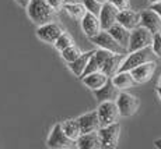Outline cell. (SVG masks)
<instances>
[{
  "label": "cell",
  "mask_w": 161,
  "mask_h": 149,
  "mask_svg": "<svg viewBox=\"0 0 161 149\" xmlns=\"http://www.w3.org/2000/svg\"><path fill=\"white\" fill-rule=\"evenodd\" d=\"M46 145H48V148H73L76 146V141L70 139L64 134L60 123H59L51 131V135H49L48 141H46Z\"/></svg>",
  "instance_id": "cell-8"
},
{
  "label": "cell",
  "mask_w": 161,
  "mask_h": 149,
  "mask_svg": "<svg viewBox=\"0 0 161 149\" xmlns=\"http://www.w3.org/2000/svg\"><path fill=\"white\" fill-rule=\"evenodd\" d=\"M153 41V33L144 27L137 25L136 28L130 29V38H129V45H128V53L139 49L147 48L151 45Z\"/></svg>",
  "instance_id": "cell-3"
},
{
  "label": "cell",
  "mask_w": 161,
  "mask_h": 149,
  "mask_svg": "<svg viewBox=\"0 0 161 149\" xmlns=\"http://www.w3.org/2000/svg\"><path fill=\"white\" fill-rule=\"evenodd\" d=\"M91 53H92V50L91 52H86V53H81L77 59H74L73 61L67 63L69 64L70 71H72L76 77H81L83 75V73H84V70H86V66H87L88 59H90V56H91Z\"/></svg>",
  "instance_id": "cell-22"
},
{
  "label": "cell",
  "mask_w": 161,
  "mask_h": 149,
  "mask_svg": "<svg viewBox=\"0 0 161 149\" xmlns=\"http://www.w3.org/2000/svg\"><path fill=\"white\" fill-rule=\"evenodd\" d=\"M158 86H161V77H160V82H158Z\"/></svg>",
  "instance_id": "cell-38"
},
{
  "label": "cell",
  "mask_w": 161,
  "mask_h": 149,
  "mask_svg": "<svg viewBox=\"0 0 161 149\" xmlns=\"http://www.w3.org/2000/svg\"><path fill=\"white\" fill-rule=\"evenodd\" d=\"M60 126H62V130L64 131V134L69 136L70 139H73V141H76V139L81 135V131H80V126H79L77 119L76 120H73V119L66 120V121L60 123Z\"/></svg>",
  "instance_id": "cell-23"
},
{
  "label": "cell",
  "mask_w": 161,
  "mask_h": 149,
  "mask_svg": "<svg viewBox=\"0 0 161 149\" xmlns=\"http://www.w3.org/2000/svg\"><path fill=\"white\" fill-rule=\"evenodd\" d=\"M119 13V10H116L109 2L104 3L103 7H101V11L98 14V20H100L101 24V29L108 31L114 24L116 23V15Z\"/></svg>",
  "instance_id": "cell-12"
},
{
  "label": "cell",
  "mask_w": 161,
  "mask_h": 149,
  "mask_svg": "<svg viewBox=\"0 0 161 149\" xmlns=\"http://www.w3.org/2000/svg\"><path fill=\"white\" fill-rule=\"evenodd\" d=\"M83 6L86 7V11L97 15V17L101 11V7H103V4H100L97 0H83Z\"/></svg>",
  "instance_id": "cell-27"
},
{
  "label": "cell",
  "mask_w": 161,
  "mask_h": 149,
  "mask_svg": "<svg viewBox=\"0 0 161 149\" xmlns=\"http://www.w3.org/2000/svg\"><path fill=\"white\" fill-rule=\"evenodd\" d=\"M108 77L105 75L103 71H95V73H90L87 75L81 77V81L86 86H88L91 91H95V89L101 88L105 82H107Z\"/></svg>",
  "instance_id": "cell-20"
},
{
  "label": "cell",
  "mask_w": 161,
  "mask_h": 149,
  "mask_svg": "<svg viewBox=\"0 0 161 149\" xmlns=\"http://www.w3.org/2000/svg\"><path fill=\"white\" fill-rule=\"evenodd\" d=\"M15 2H17L21 7H27V4L30 3V0H15Z\"/></svg>",
  "instance_id": "cell-32"
},
{
  "label": "cell",
  "mask_w": 161,
  "mask_h": 149,
  "mask_svg": "<svg viewBox=\"0 0 161 149\" xmlns=\"http://www.w3.org/2000/svg\"><path fill=\"white\" fill-rule=\"evenodd\" d=\"M90 39H91L92 43H95L97 46H100L101 49H105V50L111 52V53H120V54L128 53V50H126L125 48H122V46L112 38V35H111L108 31L101 29L97 35L92 36V38H90Z\"/></svg>",
  "instance_id": "cell-4"
},
{
  "label": "cell",
  "mask_w": 161,
  "mask_h": 149,
  "mask_svg": "<svg viewBox=\"0 0 161 149\" xmlns=\"http://www.w3.org/2000/svg\"><path fill=\"white\" fill-rule=\"evenodd\" d=\"M80 126V131L81 134H87V132H94L100 130V120H98V114L97 110L95 111H90V113H86L83 116H80L77 119Z\"/></svg>",
  "instance_id": "cell-13"
},
{
  "label": "cell",
  "mask_w": 161,
  "mask_h": 149,
  "mask_svg": "<svg viewBox=\"0 0 161 149\" xmlns=\"http://www.w3.org/2000/svg\"><path fill=\"white\" fill-rule=\"evenodd\" d=\"M116 23L128 28V29H133L140 23V13H136L135 10H130V7H129L126 10H122L118 13Z\"/></svg>",
  "instance_id": "cell-16"
},
{
  "label": "cell",
  "mask_w": 161,
  "mask_h": 149,
  "mask_svg": "<svg viewBox=\"0 0 161 149\" xmlns=\"http://www.w3.org/2000/svg\"><path fill=\"white\" fill-rule=\"evenodd\" d=\"M154 57H156V54H154V52L151 50L150 46L143 48V49H139V50H135V52H130L129 56L125 57L123 63L120 64L119 71H130L132 68L140 66V64L146 63V61L154 60Z\"/></svg>",
  "instance_id": "cell-2"
},
{
  "label": "cell",
  "mask_w": 161,
  "mask_h": 149,
  "mask_svg": "<svg viewBox=\"0 0 161 149\" xmlns=\"http://www.w3.org/2000/svg\"><path fill=\"white\" fill-rule=\"evenodd\" d=\"M160 33H161V32H160Z\"/></svg>",
  "instance_id": "cell-39"
},
{
  "label": "cell",
  "mask_w": 161,
  "mask_h": 149,
  "mask_svg": "<svg viewBox=\"0 0 161 149\" xmlns=\"http://www.w3.org/2000/svg\"><path fill=\"white\" fill-rule=\"evenodd\" d=\"M25 8L30 20L38 27L53 21L58 13L48 4L46 0H30V3L27 4Z\"/></svg>",
  "instance_id": "cell-1"
},
{
  "label": "cell",
  "mask_w": 161,
  "mask_h": 149,
  "mask_svg": "<svg viewBox=\"0 0 161 149\" xmlns=\"http://www.w3.org/2000/svg\"><path fill=\"white\" fill-rule=\"evenodd\" d=\"M150 3H156V2H160V0H148Z\"/></svg>",
  "instance_id": "cell-37"
},
{
  "label": "cell",
  "mask_w": 161,
  "mask_h": 149,
  "mask_svg": "<svg viewBox=\"0 0 161 149\" xmlns=\"http://www.w3.org/2000/svg\"><path fill=\"white\" fill-rule=\"evenodd\" d=\"M53 45H55V48H56V50L62 52L63 49H66L67 46L74 45V41H73V38H72V35H70V33H67V32H64V31H63V32L58 36L56 41L53 42Z\"/></svg>",
  "instance_id": "cell-25"
},
{
  "label": "cell",
  "mask_w": 161,
  "mask_h": 149,
  "mask_svg": "<svg viewBox=\"0 0 161 149\" xmlns=\"http://www.w3.org/2000/svg\"><path fill=\"white\" fill-rule=\"evenodd\" d=\"M60 53H62L63 60L67 61V63H70V61H73L74 59H77L80 54H81V50H80L76 45H70V46H67L66 49H63Z\"/></svg>",
  "instance_id": "cell-26"
},
{
  "label": "cell",
  "mask_w": 161,
  "mask_h": 149,
  "mask_svg": "<svg viewBox=\"0 0 161 149\" xmlns=\"http://www.w3.org/2000/svg\"><path fill=\"white\" fill-rule=\"evenodd\" d=\"M119 116L122 117H130L137 111L139 109V99L135 95L126 94V92H119L116 100H115Z\"/></svg>",
  "instance_id": "cell-7"
},
{
  "label": "cell",
  "mask_w": 161,
  "mask_h": 149,
  "mask_svg": "<svg viewBox=\"0 0 161 149\" xmlns=\"http://www.w3.org/2000/svg\"><path fill=\"white\" fill-rule=\"evenodd\" d=\"M76 146L80 149H100L101 139L100 135H98V131L81 134L76 139Z\"/></svg>",
  "instance_id": "cell-18"
},
{
  "label": "cell",
  "mask_w": 161,
  "mask_h": 149,
  "mask_svg": "<svg viewBox=\"0 0 161 149\" xmlns=\"http://www.w3.org/2000/svg\"><path fill=\"white\" fill-rule=\"evenodd\" d=\"M62 32H63V28L59 25L58 23H55V21H51V23H46L44 25L38 27V29H36V36L44 42L53 43Z\"/></svg>",
  "instance_id": "cell-9"
},
{
  "label": "cell",
  "mask_w": 161,
  "mask_h": 149,
  "mask_svg": "<svg viewBox=\"0 0 161 149\" xmlns=\"http://www.w3.org/2000/svg\"><path fill=\"white\" fill-rule=\"evenodd\" d=\"M157 95H158V98L161 99V86H158V88H157Z\"/></svg>",
  "instance_id": "cell-34"
},
{
  "label": "cell",
  "mask_w": 161,
  "mask_h": 149,
  "mask_svg": "<svg viewBox=\"0 0 161 149\" xmlns=\"http://www.w3.org/2000/svg\"><path fill=\"white\" fill-rule=\"evenodd\" d=\"M126 56L125 54H120V53H112L109 56V57L105 60L103 68H101V71L105 74V75L108 77V78H111V77H114L115 74L119 71V67L120 64L123 63V60H125Z\"/></svg>",
  "instance_id": "cell-17"
},
{
  "label": "cell",
  "mask_w": 161,
  "mask_h": 149,
  "mask_svg": "<svg viewBox=\"0 0 161 149\" xmlns=\"http://www.w3.org/2000/svg\"><path fill=\"white\" fill-rule=\"evenodd\" d=\"M156 61H146V63L140 64V66L132 68L129 73L132 74L133 80L136 81V84H144L147 81H150V78L153 77L154 71H156Z\"/></svg>",
  "instance_id": "cell-10"
},
{
  "label": "cell",
  "mask_w": 161,
  "mask_h": 149,
  "mask_svg": "<svg viewBox=\"0 0 161 149\" xmlns=\"http://www.w3.org/2000/svg\"><path fill=\"white\" fill-rule=\"evenodd\" d=\"M97 2H98V3H100V4H104V3H107V2H108V0H97Z\"/></svg>",
  "instance_id": "cell-35"
},
{
  "label": "cell",
  "mask_w": 161,
  "mask_h": 149,
  "mask_svg": "<svg viewBox=\"0 0 161 149\" xmlns=\"http://www.w3.org/2000/svg\"><path fill=\"white\" fill-rule=\"evenodd\" d=\"M139 25L144 27L151 33H160L161 32V17L156 11L148 8V10H144L140 13V23H139Z\"/></svg>",
  "instance_id": "cell-11"
},
{
  "label": "cell",
  "mask_w": 161,
  "mask_h": 149,
  "mask_svg": "<svg viewBox=\"0 0 161 149\" xmlns=\"http://www.w3.org/2000/svg\"><path fill=\"white\" fill-rule=\"evenodd\" d=\"M108 32L112 35V38L115 39L122 48H125L126 50H128L129 38H130V29H128V28H125L123 25H120V24L115 23L109 29H108Z\"/></svg>",
  "instance_id": "cell-19"
},
{
  "label": "cell",
  "mask_w": 161,
  "mask_h": 149,
  "mask_svg": "<svg viewBox=\"0 0 161 149\" xmlns=\"http://www.w3.org/2000/svg\"><path fill=\"white\" fill-rule=\"evenodd\" d=\"M150 48L157 57H161V33H153V41H151Z\"/></svg>",
  "instance_id": "cell-28"
},
{
  "label": "cell",
  "mask_w": 161,
  "mask_h": 149,
  "mask_svg": "<svg viewBox=\"0 0 161 149\" xmlns=\"http://www.w3.org/2000/svg\"><path fill=\"white\" fill-rule=\"evenodd\" d=\"M63 8L66 10V13L74 20H81L83 15L86 14V7L83 6V3L74 2V3H64Z\"/></svg>",
  "instance_id": "cell-24"
},
{
  "label": "cell",
  "mask_w": 161,
  "mask_h": 149,
  "mask_svg": "<svg viewBox=\"0 0 161 149\" xmlns=\"http://www.w3.org/2000/svg\"><path fill=\"white\" fill-rule=\"evenodd\" d=\"M111 81L118 89H128L136 85V81L133 80L132 74L129 71H118L115 75L111 77Z\"/></svg>",
  "instance_id": "cell-21"
},
{
  "label": "cell",
  "mask_w": 161,
  "mask_h": 149,
  "mask_svg": "<svg viewBox=\"0 0 161 149\" xmlns=\"http://www.w3.org/2000/svg\"><path fill=\"white\" fill-rule=\"evenodd\" d=\"M108 2L119 11L126 10V8L130 7V2H129V0H108Z\"/></svg>",
  "instance_id": "cell-29"
},
{
  "label": "cell",
  "mask_w": 161,
  "mask_h": 149,
  "mask_svg": "<svg viewBox=\"0 0 161 149\" xmlns=\"http://www.w3.org/2000/svg\"><path fill=\"white\" fill-rule=\"evenodd\" d=\"M46 2H48V4L51 6L55 11L62 10V8H63V4H64L63 0H46Z\"/></svg>",
  "instance_id": "cell-30"
},
{
  "label": "cell",
  "mask_w": 161,
  "mask_h": 149,
  "mask_svg": "<svg viewBox=\"0 0 161 149\" xmlns=\"http://www.w3.org/2000/svg\"><path fill=\"white\" fill-rule=\"evenodd\" d=\"M64 3H74V2H77V0H63Z\"/></svg>",
  "instance_id": "cell-36"
},
{
  "label": "cell",
  "mask_w": 161,
  "mask_h": 149,
  "mask_svg": "<svg viewBox=\"0 0 161 149\" xmlns=\"http://www.w3.org/2000/svg\"><path fill=\"white\" fill-rule=\"evenodd\" d=\"M154 146L161 149V139H156V142H154Z\"/></svg>",
  "instance_id": "cell-33"
},
{
  "label": "cell",
  "mask_w": 161,
  "mask_h": 149,
  "mask_svg": "<svg viewBox=\"0 0 161 149\" xmlns=\"http://www.w3.org/2000/svg\"><path fill=\"white\" fill-rule=\"evenodd\" d=\"M98 135H100V139H101V148H105V149L116 148L118 142H119V135H120L119 124L114 123V124H109V126L100 127Z\"/></svg>",
  "instance_id": "cell-5"
},
{
  "label": "cell",
  "mask_w": 161,
  "mask_h": 149,
  "mask_svg": "<svg viewBox=\"0 0 161 149\" xmlns=\"http://www.w3.org/2000/svg\"><path fill=\"white\" fill-rule=\"evenodd\" d=\"M92 92H94V96L97 98V100L100 102V103L101 102H107V100L115 102L118 95H119V89L112 84L111 78H108L107 82H105L101 88L95 89V91H92Z\"/></svg>",
  "instance_id": "cell-14"
},
{
  "label": "cell",
  "mask_w": 161,
  "mask_h": 149,
  "mask_svg": "<svg viewBox=\"0 0 161 149\" xmlns=\"http://www.w3.org/2000/svg\"><path fill=\"white\" fill-rule=\"evenodd\" d=\"M81 23V29L88 38H92L95 36L98 32L101 31V24H100V20H98L97 15L88 13L86 11V14L83 15V18L80 20Z\"/></svg>",
  "instance_id": "cell-15"
},
{
  "label": "cell",
  "mask_w": 161,
  "mask_h": 149,
  "mask_svg": "<svg viewBox=\"0 0 161 149\" xmlns=\"http://www.w3.org/2000/svg\"><path fill=\"white\" fill-rule=\"evenodd\" d=\"M150 8L153 11H156V13L161 17V0H160V2H156V3H151V7Z\"/></svg>",
  "instance_id": "cell-31"
},
{
  "label": "cell",
  "mask_w": 161,
  "mask_h": 149,
  "mask_svg": "<svg viewBox=\"0 0 161 149\" xmlns=\"http://www.w3.org/2000/svg\"><path fill=\"white\" fill-rule=\"evenodd\" d=\"M97 114L101 127L116 123V120L119 119V110H118V106L114 100L101 102L97 109Z\"/></svg>",
  "instance_id": "cell-6"
}]
</instances>
